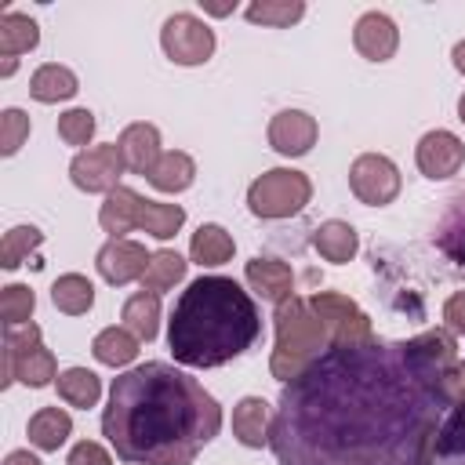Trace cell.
<instances>
[{
    "mask_svg": "<svg viewBox=\"0 0 465 465\" xmlns=\"http://www.w3.org/2000/svg\"><path fill=\"white\" fill-rule=\"evenodd\" d=\"M447 411L436 374L414 367L403 341L374 338L327 349L283 385L269 447L280 465H429Z\"/></svg>",
    "mask_w": 465,
    "mask_h": 465,
    "instance_id": "cell-1",
    "label": "cell"
},
{
    "mask_svg": "<svg viewBox=\"0 0 465 465\" xmlns=\"http://www.w3.org/2000/svg\"><path fill=\"white\" fill-rule=\"evenodd\" d=\"M218 432V400L174 363L149 360L109 385L102 436L127 465H193Z\"/></svg>",
    "mask_w": 465,
    "mask_h": 465,
    "instance_id": "cell-2",
    "label": "cell"
},
{
    "mask_svg": "<svg viewBox=\"0 0 465 465\" xmlns=\"http://www.w3.org/2000/svg\"><path fill=\"white\" fill-rule=\"evenodd\" d=\"M262 338V312L232 276H196L167 320V349L182 367H222Z\"/></svg>",
    "mask_w": 465,
    "mask_h": 465,
    "instance_id": "cell-3",
    "label": "cell"
},
{
    "mask_svg": "<svg viewBox=\"0 0 465 465\" xmlns=\"http://www.w3.org/2000/svg\"><path fill=\"white\" fill-rule=\"evenodd\" d=\"M272 327H276V345H272V356H269V374L283 385L302 378L331 349L327 327L320 323L309 298H302V294H291L287 302L276 305Z\"/></svg>",
    "mask_w": 465,
    "mask_h": 465,
    "instance_id": "cell-4",
    "label": "cell"
},
{
    "mask_svg": "<svg viewBox=\"0 0 465 465\" xmlns=\"http://www.w3.org/2000/svg\"><path fill=\"white\" fill-rule=\"evenodd\" d=\"M312 200V182L294 167H269L247 185V211L262 222H283L305 211Z\"/></svg>",
    "mask_w": 465,
    "mask_h": 465,
    "instance_id": "cell-5",
    "label": "cell"
},
{
    "mask_svg": "<svg viewBox=\"0 0 465 465\" xmlns=\"http://www.w3.org/2000/svg\"><path fill=\"white\" fill-rule=\"evenodd\" d=\"M309 305H312V312L320 316V323L327 327L331 349H352V345L374 341L371 316H367L349 294H338V291H312V294H309Z\"/></svg>",
    "mask_w": 465,
    "mask_h": 465,
    "instance_id": "cell-6",
    "label": "cell"
},
{
    "mask_svg": "<svg viewBox=\"0 0 465 465\" xmlns=\"http://www.w3.org/2000/svg\"><path fill=\"white\" fill-rule=\"evenodd\" d=\"M160 47L174 65H203L214 54L218 40L203 18H196L193 11H174L160 25Z\"/></svg>",
    "mask_w": 465,
    "mask_h": 465,
    "instance_id": "cell-7",
    "label": "cell"
},
{
    "mask_svg": "<svg viewBox=\"0 0 465 465\" xmlns=\"http://www.w3.org/2000/svg\"><path fill=\"white\" fill-rule=\"evenodd\" d=\"M349 189L367 207H389L400 196L403 178L385 153H360L349 167Z\"/></svg>",
    "mask_w": 465,
    "mask_h": 465,
    "instance_id": "cell-8",
    "label": "cell"
},
{
    "mask_svg": "<svg viewBox=\"0 0 465 465\" xmlns=\"http://www.w3.org/2000/svg\"><path fill=\"white\" fill-rule=\"evenodd\" d=\"M124 156L116 149V142H98V145H87L80 149L73 160H69V178L80 193H102L109 196L113 189H120V174H124Z\"/></svg>",
    "mask_w": 465,
    "mask_h": 465,
    "instance_id": "cell-9",
    "label": "cell"
},
{
    "mask_svg": "<svg viewBox=\"0 0 465 465\" xmlns=\"http://www.w3.org/2000/svg\"><path fill=\"white\" fill-rule=\"evenodd\" d=\"M414 163L429 182H447L465 167V142L447 127L425 131L414 145Z\"/></svg>",
    "mask_w": 465,
    "mask_h": 465,
    "instance_id": "cell-10",
    "label": "cell"
},
{
    "mask_svg": "<svg viewBox=\"0 0 465 465\" xmlns=\"http://www.w3.org/2000/svg\"><path fill=\"white\" fill-rule=\"evenodd\" d=\"M149 251L138 243V240H105L102 247H98V254H94V269H98V276L105 280V283H113V287H127V283H134V280H142V272H145V265H149Z\"/></svg>",
    "mask_w": 465,
    "mask_h": 465,
    "instance_id": "cell-11",
    "label": "cell"
},
{
    "mask_svg": "<svg viewBox=\"0 0 465 465\" xmlns=\"http://www.w3.org/2000/svg\"><path fill=\"white\" fill-rule=\"evenodd\" d=\"M269 145L272 153L294 160V156H305L316 138H320V127H316V116H309L305 109H280L272 120H269Z\"/></svg>",
    "mask_w": 465,
    "mask_h": 465,
    "instance_id": "cell-12",
    "label": "cell"
},
{
    "mask_svg": "<svg viewBox=\"0 0 465 465\" xmlns=\"http://www.w3.org/2000/svg\"><path fill=\"white\" fill-rule=\"evenodd\" d=\"M352 47L367 62H389L400 47V25L385 11H363L352 25Z\"/></svg>",
    "mask_w": 465,
    "mask_h": 465,
    "instance_id": "cell-13",
    "label": "cell"
},
{
    "mask_svg": "<svg viewBox=\"0 0 465 465\" xmlns=\"http://www.w3.org/2000/svg\"><path fill=\"white\" fill-rule=\"evenodd\" d=\"M116 149L124 156V167L131 174H142L145 178L156 167V160L163 156V149H160V127L156 124H145V120L127 124L120 131V138H116Z\"/></svg>",
    "mask_w": 465,
    "mask_h": 465,
    "instance_id": "cell-14",
    "label": "cell"
},
{
    "mask_svg": "<svg viewBox=\"0 0 465 465\" xmlns=\"http://www.w3.org/2000/svg\"><path fill=\"white\" fill-rule=\"evenodd\" d=\"M403 352L425 374H440L450 363H458V341H454V334L447 327H432V331H421V334L407 338L403 341Z\"/></svg>",
    "mask_w": 465,
    "mask_h": 465,
    "instance_id": "cell-15",
    "label": "cell"
},
{
    "mask_svg": "<svg viewBox=\"0 0 465 465\" xmlns=\"http://www.w3.org/2000/svg\"><path fill=\"white\" fill-rule=\"evenodd\" d=\"M243 280H247V287H251L262 302H272V305H280V302H287V298L294 294V272H291V265L280 262V258H262V254H254V258L243 265Z\"/></svg>",
    "mask_w": 465,
    "mask_h": 465,
    "instance_id": "cell-16",
    "label": "cell"
},
{
    "mask_svg": "<svg viewBox=\"0 0 465 465\" xmlns=\"http://www.w3.org/2000/svg\"><path fill=\"white\" fill-rule=\"evenodd\" d=\"M142 207H145V200H142L134 189H127V185L113 189V193L102 200V207H98V225H102V232H109V240H124L127 232H134V229L142 225Z\"/></svg>",
    "mask_w": 465,
    "mask_h": 465,
    "instance_id": "cell-17",
    "label": "cell"
},
{
    "mask_svg": "<svg viewBox=\"0 0 465 465\" xmlns=\"http://www.w3.org/2000/svg\"><path fill=\"white\" fill-rule=\"evenodd\" d=\"M272 432V407L262 396H243L232 407V436L247 450H262Z\"/></svg>",
    "mask_w": 465,
    "mask_h": 465,
    "instance_id": "cell-18",
    "label": "cell"
},
{
    "mask_svg": "<svg viewBox=\"0 0 465 465\" xmlns=\"http://www.w3.org/2000/svg\"><path fill=\"white\" fill-rule=\"evenodd\" d=\"M312 251L331 265H345L360 251V232L341 218H327L312 229Z\"/></svg>",
    "mask_w": 465,
    "mask_h": 465,
    "instance_id": "cell-19",
    "label": "cell"
},
{
    "mask_svg": "<svg viewBox=\"0 0 465 465\" xmlns=\"http://www.w3.org/2000/svg\"><path fill=\"white\" fill-rule=\"evenodd\" d=\"M25 436H29V443H33L36 450L51 454V450H58V447L73 436V418H69V411H65V407H58V403L40 407L36 414H29Z\"/></svg>",
    "mask_w": 465,
    "mask_h": 465,
    "instance_id": "cell-20",
    "label": "cell"
},
{
    "mask_svg": "<svg viewBox=\"0 0 465 465\" xmlns=\"http://www.w3.org/2000/svg\"><path fill=\"white\" fill-rule=\"evenodd\" d=\"M80 91V80L69 65H58V62H44L33 69L29 76V94L44 105H54V102H69L73 94Z\"/></svg>",
    "mask_w": 465,
    "mask_h": 465,
    "instance_id": "cell-21",
    "label": "cell"
},
{
    "mask_svg": "<svg viewBox=\"0 0 465 465\" xmlns=\"http://www.w3.org/2000/svg\"><path fill=\"white\" fill-rule=\"evenodd\" d=\"M232 251H236V240H232V232H229L225 225H218V222H203V225L193 232V240H189V258H193L196 265H203V269L225 265V262L232 258Z\"/></svg>",
    "mask_w": 465,
    "mask_h": 465,
    "instance_id": "cell-22",
    "label": "cell"
},
{
    "mask_svg": "<svg viewBox=\"0 0 465 465\" xmlns=\"http://www.w3.org/2000/svg\"><path fill=\"white\" fill-rule=\"evenodd\" d=\"M145 178L156 193H185L196 182V160L182 149H163V156L156 160V167Z\"/></svg>",
    "mask_w": 465,
    "mask_h": 465,
    "instance_id": "cell-23",
    "label": "cell"
},
{
    "mask_svg": "<svg viewBox=\"0 0 465 465\" xmlns=\"http://www.w3.org/2000/svg\"><path fill=\"white\" fill-rule=\"evenodd\" d=\"M138 338L120 323H113V327H102L98 334H94V341H91V356L102 363V367H131L134 360H138Z\"/></svg>",
    "mask_w": 465,
    "mask_h": 465,
    "instance_id": "cell-24",
    "label": "cell"
},
{
    "mask_svg": "<svg viewBox=\"0 0 465 465\" xmlns=\"http://www.w3.org/2000/svg\"><path fill=\"white\" fill-rule=\"evenodd\" d=\"M58 389V400L65 407H76V411H87V407H98L102 400V378L87 367H65L54 381Z\"/></svg>",
    "mask_w": 465,
    "mask_h": 465,
    "instance_id": "cell-25",
    "label": "cell"
},
{
    "mask_svg": "<svg viewBox=\"0 0 465 465\" xmlns=\"http://www.w3.org/2000/svg\"><path fill=\"white\" fill-rule=\"evenodd\" d=\"M185 269H189V262L178 251L160 247V251H153V258H149V265H145V272H142L138 283L149 294H163V291H174L185 280Z\"/></svg>",
    "mask_w": 465,
    "mask_h": 465,
    "instance_id": "cell-26",
    "label": "cell"
},
{
    "mask_svg": "<svg viewBox=\"0 0 465 465\" xmlns=\"http://www.w3.org/2000/svg\"><path fill=\"white\" fill-rule=\"evenodd\" d=\"M120 320L138 341H153L160 334V294H149V291L131 294L120 309Z\"/></svg>",
    "mask_w": 465,
    "mask_h": 465,
    "instance_id": "cell-27",
    "label": "cell"
},
{
    "mask_svg": "<svg viewBox=\"0 0 465 465\" xmlns=\"http://www.w3.org/2000/svg\"><path fill=\"white\" fill-rule=\"evenodd\" d=\"M11 374H15V381H22L25 389H47V385H54L58 381V360H54V352L40 341L36 349H29V352H22L15 363H11Z\"/></svg>",
    "mask_w": 465,
    "mask_h": 465,
    "instance_id": "cell-28",
    "label": "cell"
},
{
    "mask_svg": "<svg viewBox=\"0 0 465 465\" xmlns=\"http://www.w3.org/2000/svg\"><path fill=\"white\" fill-rule=\"evenodd\" d=\"M51 302L58 312L65 316H84L91 312L94 305V283L84 276V272H62L54 283H51Z\"/></svg>",
    "mask_w": 465,
    "mask_h": 465,
    "instance_id": "cell-29",
    "label": "cell"
},
{
    "mask_svg": "<svg viewBox=\"0 0 465 465\" xmlns=\"http://www.w3.org/2000/svg\"><path fill=\"white\" fill-rule=\"evenodd\" d=\"M36 44H40L36 18H29L22 11H4L0 15V54L4 58H18V54L33 51Z\"/></svg>",
    "mask_w": 465,
    "mask_h": 465,
    "instance_id": "cell-30",
    "label": "cell"
},
{
    "mask_svg": "<svg viewBox=\"0 0 465 465\" xmlns=\"http://www.w3.org/2000/svg\"><path fill=\"white\" fill-rule=\"evenodd\" d=\"M243 18L265 29H291L305 18V0H251L243 7Z\"/></svg>",
    "mask_w": 465,
    "mask_h": 465,
    "instance_id": "cell-31",
    "label": "cell"
},
{
    "mask_svg": "<svg viewBox=\"0 0 465 465\" xmlns=\"http://www.w3.org/2000/svg\"><path fill=\"white\" fill-rule=\"evenodd\" d=\"M436 247L454 258V262H465V193H458L450 200V207L443 211V218L436 222Z\"/></svg>",
    "mask_w": 465,
    "mask_h": 465,
    "instance_id": "cell-32",
    "label": "cell"
},
{
    "mask_svg": "<svg viewBox=\"0 0 465 465\" xmlns=\"http://www.w3.org/2000/svg\"><path fill=\"white\" fill-rule=\"evenodd\" d=\"M185 225V207L182 203H163V200H145L142 207V232L153 240H171Z\"/></svg>",
    "mask_w": 465,
    "mask_h": 465,
    "instance_id": "cell-33",
    "label": "cell"
},
{
    "mask_svg": "<svg viewBox=\"0 0 465 465\" xmlns=\"http://www.w3.org/2000/svg\"><path fill=\"white\" fill-rule=\"evenodd\" d=\"M40 243H44V232L36 225H11L4 232V240H0V269L15 272Z\"/></svg>",
    "mask_w": 465,
    "mask_h": 465,
    "instance_id": "cell-34",
    "label": "cell"
},
{
    "mask_svg": "<svg viewBox=\"0 0 465 465\" xmlns=\"http://www.w3.org/2000/svg\"><path fill=\"white\" fill-rule=\"evenodd\" d=\"M33 309H36V294L25 283H7L0 287V316L7 327H22L33 323Z\"/></svg>",
    "mask_w": 465,
    "mask_h": 465,
    "instance_id": "cell-35",
    "label": "cell"
},
{
    "mask_svg": "<svg viewBox=\"0 0 465 465\" xmlns=\"http://www.w3.org/2000/svg\"><path fill=\"white\" fill-rule=\"evenodd\" d=\"M36 345H40V327H36V323H22V327H7V331H4V371H0V385H4V389L15 381L11 363H15L22 352L36 349Z\"/></svg>",
    "mask_w": 465,
    "mask_h": 465,
    "instance_id": "cell-36",
    "label": "cell"
},
{
    "mask_svg": "<svg viewBox=\"0 0 465 465\" xmlns=\"http://www.w3.org/2000/svg\"><path fill=\"white\" fill-rule=\"evenodd\" d=\"M94 113L91 109H84V105H76V109H65L62 116H58V138L65 142V145H76V149H84L91 138H94Z\"/></svg>",
    "mask_w": 465,
    "mask_h": 465,
    "instance_id": "cell-37",
    "label": "cell"
},
{
    "mask_svg": "<svg viewBox=\"0 0 465 465\" xmlns=\"http://www.w3.org/2000/svg\"><path fill=\"white\" fill-rule=\"evenodd\" d=\"M29 131H33V124H29V113H22V109H4L0 113V153L4 156H15L25 142H29Z\"/></svg>",
    "mask_w": 465,
    "mask_h": 465,
    "instance_id": "cell-38",
    "label": "cell"
},
{
    "mask_svg": "<svg viewBox=\"0 0 465 465\" xmlns=\"http://www.w3.org/2000/svg\"><path fill=\"white\" fill-rule=\"evenodd\" d=\"M65 465H113V454H109L102 443H94V440H80V443L69 450Z\"/></svg>",
    "mask_w": 465,
    "mask_h": 465,
    "instance_id": "cell-39",
    "label": "cell"
},
{
    "mask_svg": "<svg viewBox=\"0 0 465 465\" xmlns=\"http://www.w3.org/2000/svg\"><path fill=\"white\" fill-rule=\"evenodd\" d=\"M443 327L450 334H465V291H454L443 302Z\"/></svg>",
    "mask_w": 465,
    "mask_h": 465,
    "instance_id": "cell-40",
    "label": "cell"
},
{
    "mask_svg": "<svg viewBox=\"0 0 465 465\" xmlns=\"http://www.w3.org/2000/svg\"><path fill=\"white\" fill-rule=\"evenodd\" d=\"M0 465H44V461H40L36 454H29V450H11Z\"/></svg>",
    "mask_w": 465,
    "mask_h": 465,
    "instance_id": "cell-41",
    "label": "cell"
},
{
    "mask_svg": "<svg viewBox=\"0 0 465 465\" xmlns=\"http://www.w3.org/2000/svg\"><path fill=\"white\" fill-rule=\"evenodd\" d=\"M200 7H203V15L225 18V15H232V11H236V0H229V4H207V0H200Z\"/></svg>",
    "mask_w": 465,
    "mask_h": 465,
    "instance_id": "cell-42",
    "label": "cell"
},
{
    "mask_svg": "<svg viewBox=\"0 0 465 465\" xmlns=\"http://www.w3.org/2000/svg\"><path fill=\"white\" fill-rule=\"evenodd\" d=\"M450 62H454V69L465 76V40H458V44H454V51H450Z\"/></svg>",
    "mask_w": 465,
    "mask_h": 465,
    "instance_id": "cell-43",
    "label": "cell"
},
{
    "mask_svg": "<svg viewBox=\"0 0 465 465\" xmlns=\"http://www.w3.org/2000/svg\"><path fill=\"white\" fill-rule=\"evenodd\" d=\"M18 69V58H4V65H0V76H11Z\"/></svg>",
    "mask_w": 465,
    "mask_h": 465,
    "instance_id": "cell-44",
    "label": "cell"
},
{
    "mask_svg": "<svg viewBox=\"0 0 465 465\" xmlns=\"http://www.w3.org/2000/svg\"><path fill=\"white\" fill-rule=\"evenodd\" d=\"M458 120L465 124V91H461V98H458Z\"/></svg>",
    "mask_w": 465,
    "mask_h": 465,
    "instance_id": "cell-45",
    "label": "cell"
}]
</instances>
